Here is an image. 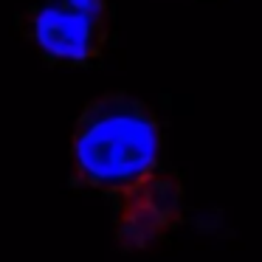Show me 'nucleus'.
I'll list each match as a JSON object with an SVG mask.
<instances>
[{
  "mask_svg": "<svg viewBox=\"0 0 262 262\" xmlns=\"http://www.w3.org/2000/svg\"><path fill=\"white\" fill-rule=\"evenodd\" d=\"M74 178L113 203L121 248L164 239L183 220L181 183L164 164V136L149 104L124 91L96 96L74 130Z\"/></svg>",
  "mask_w": 262,
  "mask_h": 262,
  "instance_id": "obj_1",
  "label": "nucleus"
},
{
  "mask_svg": "<svg viewBox=\"0 0 262 262\" xmlns=\"http://www.w3.org/2000/svg\"><path fill=\"white\" fill-rule=\"evenodd\" d=\"M37 51L57 65H91L107 46V0H42L20 17Z\"/></svg>",
  "mask_w": 262,
  "mask_h": 262,
  "instance_id": "obj_2",
  "label": "nucleus"
}]
</instances>
